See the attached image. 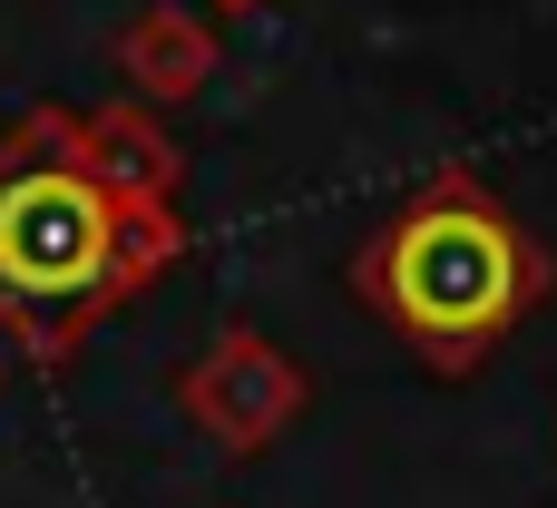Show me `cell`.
<instances>
[{
    "mask_svg": "<svg viewBox=\"0 0 557 508\" xmlns=\"http://www.w3.org/2000/svg\"><path fill=\"white\" fill-rule=\"evenodd\" d=\"M186 255V225H127L39 127L0 166V323L59 362L98 313L147 294Z\"/></svg>",
    "mask_w": 557,
    "mask_h": 508,
    "instance_id": "7a4b0ae2",
    "label": "cell"
},
{
    "mask_svg": "<svg viewBox=\"0 0 557 508\" xmlns=\"http://www.w3.org/2000/svg\"><path fill=\"white\" fill-rule=\"evenodd\" d=\"M39 137L127 215V225H186L176 215V186H186V157L176 137L147 117V108H98V117H39Z\"/></svg>",
    "mask_w": 557,
    "mask_h": 508,
    "instance_id": "277c9868",
    "label": "cell"
},
{
    "mask_svg": "<svg viewBox=\"0 0 557 508\" xmlns=\"http://www.w3.org/2000/svg\"><path fill=\"white\" fill-rule=\"evenodd\" d=\"M548 284L557 274H548V255H539V235L470 166L421 176L392 206V225L352 255V294L401 333V352L421 372H450V382L480 372L548 303Z\"/></svg>",
    "mask_w": 557,
    "mask_h": 508,
    "instance_id": "6da1fadb",
    "label": "cell"
},
{
    "mask_svg": "<svg viewBox=\"0 0 557 508\" xmlns=\"http://www.w3.org/2000/svg\"><path fill=\"white\" fill-rule=\"evenodd\" d=\"M176 411H186L215 450L255 460V450H274V441L304 421V372H294L264 333L225 323V333H215V343L176 372Z\"/></svg>",
    "mask_w": 557,
    "mask_h": 508,
    "instance_id": "3957f363",
    "label": "cell"
},
{
    "mask_svg": "<svg viewBox=\"0 0 557 508\" xmlns=\"http://www.w3.org/2000/svg\"><path fill=\"white\" fill-rule=\"evenodd\" d=\"M117 69H127L137 108H186V98L215 78V29H206V10L147 0V10L127 20V39H117Z\"/></svg>",
    "mask_w": 557,
    "mask_h": 508,
    "instance_id": "5b68a950",
    "label": "cell"
}]
</instances>
